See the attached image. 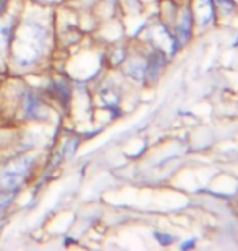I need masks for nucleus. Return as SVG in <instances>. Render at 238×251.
<instances>
[{
	"mask_svg": "<svg viewBox=\"0 0 238 251\" xmlns=\"http://www.w3.org/2000/svg\"><path fill=\"white\" fill-rule=\"evenodd\" d=\"M46 46V29L36 22H29L18 34L17 61L20 65H29L36 62Z\"/></svg>",
	"mask_w": 238,
	"mask_h": 251,
	"instance_id": "1",
	"label": "nucleus"
},
{
	"mask_svg": "<svg viewBox=\"0 0 238 251\" xmlns=\"http://www.w3.org/2000/svg\"><path fill=\"white\" fill-rule=\"evenodd\" d=\"M34 165L33 157L13 160L0 168V188L3 191H15L26 181Z\"/></svg>",
	"mask_w": 238,
	"mask_h": 251,
	"instance_id": "2",
	"label": "nucleus"
},
{
	"mask_svg": "<svg viewBox=\"0 0 238 251\" xmlns=\"http://www.w3.org/2000/svg\"><path fill=\"white\" fill-rule=\"evenodd\" d=\"M23 114L26 119H34V121H44L49 118L48 108L29 92L23 93Z\"/></svg>",
	"mask_w": 238,
	"mask_h": 251,
	"instance_id": "3",
	"label": "nucleus"
},
{
	"mask_svg": "<svg viewBox=\"0 0 238 251\" xmlns=\"http://www.w3.org/2000/svg\"><path fill=\"white\" fill-rule=\"evenodd\" d=\"M49 90L53 92V95L57 100H60L62 103H67V100H69V87L64 82H54L53 85H51Z\"/></svg>",
	"mask_w": 238,
	"mask_h": 251,
	"instance_id": "4",
	"label": "nucleus"
},
{
	"mask_svg": "<svg viewBox=\"0 0 238 251\" xmlns=\"http://www.w3.org/2000/svg\"><path fill=\"white\" fill-rule=\"evenodd\" d=\"M12 199H13V191H10L8 194L0 193V212L8 207L10 202H12Z\"/></svg>",
	"mask_w": 238,
	"mask_h": 251,
	"instance_id": "5",
	"label": "nucleus"
},
{
	"mask_svg": "<svg viewBox=\"0 0 238 251\" xmlns=\"http://www.w3.org/2000/svg\"><path fill=\"white\" fill-rule=\"evenodd\" d=\"M7 2H8V0H0V15L7 10Z\"/></svg>",
	"mask_w": 238,
	"mask_h": 251,
	"instance_id": "6",
	"label": "nucleus"
}]
</instances>
